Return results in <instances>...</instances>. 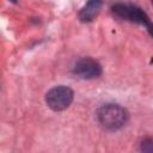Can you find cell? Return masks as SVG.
Here are the masks:
<instances>
[{"instance_id": "obj_5", "label": "cell", "mask_w": 153, "mask_h": 153, "mask_svg": "<svg viewBox=\"0 0 153 153\" xmlns=\"http://www.w3.org/2000/svg\"><path fill=\"white\" fill-rule=\"evenodd\" d=\"M102 5H103L102 1H98V0H92V1L86 2L78 13L80 22H82V23L92 22L98 16V13L102 8Z\"/></svg>"}, {"instance_id": "obj_6", "label": "cell", "mask_w": 153, "mask_h": 153, "mask_svg": "<svg viewBox=\"0 0 153 153\" xmlns=\"http://www.w3.org/2000/svg\"><path fill=\"white\" fill-rule=\"evenodd\" d=\"M141 153H153V137H145L140 142Z\"/></svg>"}, {"instance_id": "obj_7", "label": "cell", "mask_w": 153, "mask_h": 153, "mask_svg": "<svg viewBox=\"0 0 153 153\" xmlns=\"http://www.w3.org/2000/svg\"><path fill=\"white\" fill-rule=\"evenodd\" d=\"M146 29H147V31H148V33L151 35V37L153 38V23H151V24H149V25H148V26H147Z\"/></svg>"}, {"instance_id": "obj_4", "label": "cell", "mask_w": 153, "mask_h": 153, "mask_svg": "<svg viewBox=\"0 0 153 153\" xmlns=\"http://www.w3.org/2000/svg\"><path fill=\"white\" fill-rule=\"evenodd\" d=\"M72 72L74 75L81 79L90 80L102 75V66L98 61L91 57H81L75 62Z\"/></svg>"}, {"instance_id": "obj_3", "label": "cell", "mask_w": 153, "mask_h": 153, "mask_svg": "<svg viewBox=\"0 0 153 153\" xmlns=\"http://www.w3.org/2000/svg\"><path fill=\"white\" fill-rule=\"evenodd\" d=\"M74 92L71 87L59 85L50 88L45 94V103L53 111H63L73 102Z\"/></svg>"}, {"instance_id": "obj_2", "label": "cell", "mask_w": 153, "mask_h": 153, "mask_svg": "<svg viewBox=\"0 0 153 153\" xmlns=\"http://www.w3.org/2000/svg\"><path fill=\"white\" fill-rule=\"evenodd\" d=\"M111 12L116 18L136 24H142L146 27L152 23L147 13L142 8L133 4H123V2L114 4L111 6Z\"/></svg>"}, {"instance_id": "obj_1", "label": "cell", "mask_w": 153, "mask_h": 153, "mask_svg": "<svg viewBox=\"0 0 153 153\" xmlns=\"http://www.w3.org/2000/svg\"><path fill=\"white\" fill-rule=\"evenodd\" d=\"M128 117V111L123 106L114 103L102 105L96 112L98 124L108 131H116L124 127Z\"/></svg>"}]
</instances>
